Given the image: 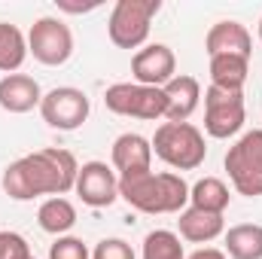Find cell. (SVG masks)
<instances>
[{
	"instance_id": "obj_14",
	"label": "cell",
	"mask_w": 262,
	"mask_h": 259,
	"mask_svg": "<svg viewBox=\"0 0 262 259\" xmlns=\"http://www.w3.org/2000/svg\"><path fill=\"white\" fill-rule=\"evenodd\" d=\"M110 159H113V168L119 171V177L137 174V171H149L152 168V143L143 134H131V131L119 134L113 140Z\"/></svg>"
},
{
	"instance_id": "obj_1",
	"label": "cell",
	"mask_w": 262,
	"mask_h": 259,
	"mask_svg": "<svg viewBox=\"0 0 262 259\" xmlns=\"http://www.w3.org/2000/svg\"><path fill=\"white\" fill-rule=\"evenodd\" d=\"M76 174L79 165L73 159V153L58 149V146H46L37 153H28L21 159H15L12 165H6L3 171V192L12 201H31L40 195H67L76 186Z\"/></svg>"
},
{
	"instance_id": "obj_24",
	"label": "cell",
	"mask_w": 262,
	"mask_h": 259,
	"mask_svg": "<svg viewBox=\"0 0 262 259\" xmlns=\"http://www.w3.org/2000/svg\"><path fill=\"white\" fill-rule=\"evenodd\" d=\"M92 259H134V250H131L128 241H122V238H104V241L95 244Z\"/></svg>"
},
{
	"instance_id": "obj_4",
	"label": "cell",
	"mask_w": 262,
	"mask_h": 259,
	"mask_svg": "<svg viewBox=\"0 0 262 259\" xmlns=\"http://www.w3.org/2000/svg\"><path fill=\"white\" fill-rule=\"evenodd\" d=\"M162 0H116L107 34L119 49H140L149 37V25L159 15Z\"/></svg>"
},
{
	"instance_id": "obj_5",
	"label": "cell",
	"mask_w": 262,
	"mask_h": 259,
	"mask_svg": "<svg viewBox=\"0 0 262 259\" xmlns=\"http://www.w3.org/2000/svg\"><path fill=\"white\" fill-rule=\"evenodd\" d=\"M226 171L238 195H262V128L241 134L226 153Z\"/></svg>"
},
{
	"instance_id": "obj_15",
	"label": "cell",
	"mask_w": 262,
	"mask_h": 259,
	"mask_svg": "<svg viewBox=\"0 0 262 259\" xmlns=\"http://www.w3.org/2000/svg\"><path fill=\"white\" fill-rule=\"evenodd\" d=\"M43 92L40 82L28 73H6L0 79V107L6 113H31L34 107H40Z\"/></svg>"
},
{
	"instance_id": "obj_16",
	"label": "cell",
	"mask_w": 262,
	"mask_h": 259,
	"mask_svg": "<svg viewBox=\"0 0 262 259\" xmlns=\"http://www.w3.org/2000/svg\"><path fill=\"white\" fill-rule=\"evenodd\" d=\"M177 226H180V238L192 241V244H210L213 238H220L226 232L223 213H207V210H195V207L180 210Z\"/></svg>"
},
{
	"instance_id": "obj_6",
	"label": "cell",
	"mask_w": 262,
	"mask_h": 259,
	"mask_svg": "<svg viewBox=\"0 0 262 259\" xmlns=\"http://www.w3.org/2000/svg\"><path fill=\"white\" fill-rule=\"evenodd\" d=\"M104 104L116 116H131L143 122L165 119V92L140 82H116L104 92Z\"/></svg>"
},
{
	"instance_id": "obj_21",
	"label": "cell",
	"mask_w": 262,
	"mask_h": 259,
	"mask_svg": "<svg viewBox=\"0 0 262 259\" xmlns=\"http://www.w3.org/2000/svg\"><path fill=\"white\" fill-rule=\"evenodd\" d=\"M28 58V37L9 25L0 21V73H15Z\"/></svg>"
},
{
	"instance_id": "obj_3",
	"label": "cell",
	"mask_w": 262,
	"mask_h": 259,
	"mask_svg": "<svg viewBox=\"0 0 262 259\" xmlns=\"http://www.w3.org/2000/svg\"><path fill=\"white\" fill-rule=\"evenodd\" d=\"M149 143L152 153L174 171H195L207 156L204 134L192 122H162Z\"/></svg>"
},
{
	"instance_id": "obj_25",
	"label": "cell",
	"mask_w": 262,
	"mask_h": 259,
	"mask_svg": "<svg viewBox=\"0 0 262 259\" xmlns=\"http://www.w3.org/2000/svg\"><path fill=\"white\" fill-rule=\"evenodd\" d=\"M31 247L18 232H0V259H31Z\"/></svg>"
},
{
	"instance_id": "obj_26",
	"label": "cell",
	"mask_w": 262,
	"mask_h": 259,
	"mask_svg": "<svg viewBox=\"0 0 262 259\" xmlns=\"http://www.w3.org/2000/svg\"><path fill=\"white\" fill-rule=\"evenodd\" d=\"M186 259H229L223 250H216V247H201V250H195L192 256H186Z\"/></svg>"
},
{
	"instance_id": "obj_7",
	"label": "cell",
	"mask_w": 262,
	"mask_h": 259,
	"mask_svg": "<svg viewBox=\"0 0 262 259\" xmlns=\"http://www.w3.org/2000/svg\"><path fill=\"white\" fill-rule=\"evenodd\" d=\"M247 107L244 92H226L216 85H207L204 92V131L216 140H226L244 128Z\"/></svg>"
},
{
	"instance_id": "obj_2",
	"label": "cell",
	"mask_w": 262,
	"mask_h": 259,
	"mask_svg": "<svg viewBox=\"0 0 262 259\" xmlns=\"http://www.w3.org/2000/svg\"><path fill=\"white\" fill-rule=\"evenodd\" d=\"M119 198L140 213H180L189 204V183L174 171L149 168L119 177Z\"/></svg>"
},
{
	"instance_id": "obj_11",
	"label": "cell",
	"mask_w": 262,
	"mask_h": 259,
	"mask_svg": "<svg viewBox=\"0 0 262 259\" xmlns=\"http://www.w3.org/2000/svg\"><path fill=\"white\" fill-rule=\"evenodd\" d=\"M131 73H134V82H140V85L165 89L177 76V55L165 43H149V46H143V49L134 52Z\"/></svg>"
},
{
	"instance_id": "obj_8",
	"label": "cell",
	"mask_w": 262,
	"mask_h": 259,
	"mask_svg": "<svg viewBox=\"0 0 262 259\" xmlns=\"http://www.w3.org/2000/svg\"><path fill=\"white\" fill-rule=\"evenodd\" d=\"M28 55H34L46 67L67 64L73 55V31L61 18H52V15L37 18L28 34Z\"/></svg>"
},
{
	"instance_id": "obj_23",
	"label": "cell",
	"mask_w": 262,
	"mask_h": 259,
	"mask_svg": "<svg viewBox=\"0 0 262 259\" xmlns=\"http://www.w3.org/2000/svg\"><path fill=\"white\" fill-rule=\"evenodd\" d=\"M49 259H92V253H89V247L82 244V238L61 235V238H55V244L49 247Z\"/></svg>"
},
{
	"instance_id": "obj_19",
	"label": "cell",
	"mask_w": 262,
	"mask_h": 259,
	"mask_svg": "<svg viewBox=\"0 0 262 259\" xmlns=\"http://www.w3.org/2000/svg\"><path fill=\"white\" fill-rule=\"evenodd\" d=\"M226 256L232 259H262V226L241 223L226 232Z\"/></svg>"
},
{
	"instance_id": "obj_22",
	"label": "cell",
	"mask_w": 262,
	"mask_h": 259,
	"mask_svg": "<svg viewBox=\"0 0 262 259\" xmlns=\"http://www.w3.org/2000/svg\"><path fill=\"white\" fill-rule=\"evenodd\" d=\"M143 259H186L180 235L171 229H156L143 238Z\"/></svg>"
},
{
	"instance_id": "obj_10",
	"label": "cell",
	"mask_w": 262,
	"mask_h": 259,
	"mask_svg": "<svg viewBox=\"0 0 262 259\" xmlns=\"http://www.w3.org/2000/svg\"><path fill=\"white\" fill-rule=\"evenodd\" d=\"M73 192L89 207H110L119 198V177L107 162H85L79 165Z\"/></svg>"
},
{
	"instance_id": "obj_12",
	"label": "cell",
	"mask_w": 262,
	"mask_h": 259,
	"mask_svg": "<svg viewBox=\"0 0 262 259\" xmlns=\"http://www.w3.org/2000/svg\"><path fill=\"white\" fill-rule=\"evenodd\" d=\"M204 49H207L210 58H213V55H241V58H250V52H253V37H250V31H247L241 21L226 18V21H216V25L207 31Z\"/></svg>"
},
{
	"instance_id": "obj_17",
	"label": "cell",
	"mask_w": 262,
	"mask_h": 259,
	"mask_svg": "<svg viewBox=\"0 0 262 259\" xmlns=\"http://www.w3.org/2000/svg\"><path fill=\"white\" fill-rule=\"evenodd\" d=\"M250 73V58L241 55H213L210 58V85L226 92H244Z\"/></svg>"
},
{
	"instance_id": "obj_9",
	"label": "cell",
	"mask_w": 262,
	"mask_h": 259,
	"mask_svg": "<svg viewBox=\"0 0 262 259\" xmlns=\"http://www.w3.org/2000/svg\"><path fill=\"white\" fill-rule=\"evenodd\" d=\"M92 113L89 95L73 85H58L43 95L40 101V116L49 128L55 131H76Z\"/></svg>"
},
{
	"instance_id": "obj_20",
	"label": "cell",
	"mask_w": 262,
	"mask_h": 259,
	"mask_svg": "<svg viewBox=\"0 0 262 259\" xmlns=\"http://www.w3.org/2000/svg\"><path fill=\"white\" fill-rule=\"evenodd\" d=\"M232 195L220 177H201L195 186H189V207L207 210V213H226Z\"/></svg>"
},
{
	"instance_id": "obj_28",
	"label": "cell",
	"mask_w": 262,
	"mask_h": 259,
	"mask_svg": "<svg viewBox=\"0 0 262 259\" xmlns=\"http://www.w3.org/2000/svg\"><path fill=\"white\" fill-rule=\"evenodd\" d=\"M31 259H34V256H31Z\"/></svg>"
},
{
	"instance_id": "obj_13",
	"label": "cell",
	"mask_w": 262,
	"mask_h": 259,
	"mask_svg": "<svg viewBox=\"0 0 262 259\" xmlns=\"http://www.w3.org/2000/svg\"><path fill=\"white\" fill-rule=\"evenodd\" d=\"M165 119L168 122H189V116L198 110L201 101V82L195 76H174L165 89Z\"/></svg>"
},
{
	"instance_id": "obj_18",
	"label": "cell",
	"mask_w": 262,
	"mask_h": 259,
	"mask_svg": "<svg viewBox=\"0 0 262 259\" xmlns=\"http://www.w3.org/2000/svg\"><path fill=\"white\" fill-rule=\"evenodd\" d=\"M37 223H40L43 232L61 238V235H67L76 226V207H73V201H67L64 195L46 198L40 204V210H37Z\"/></svg>"
},
{
	"instance_id": "obj_27",
	"label": "cell",
	"mask_w": 262,
	"mask_h": 259,
	"mask_svg": "<svg viewBox=\"0 0 262 259\" xmlns=\"http://www.w3.org/2000/svg\"><path fill=\"white\" fill-rule=\"evenodd\" d=\"M259 40H262V18H259Z\"/></svg>"
}]
</instances>
